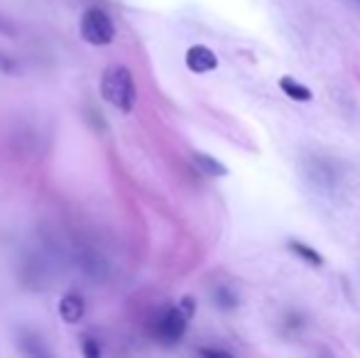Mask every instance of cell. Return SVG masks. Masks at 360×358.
I'll return each instance as SVG.
<instances>
[{"label": "cell", "mask_w": 360, "mask_h": 358, "mask_svg": "<svg viewBox=\"0 0 360 358\" xmlns=\"http://www.w3.org/2000/svg\"><path fill=\"white\" fill-rule=\"evenodd\" d=\"M101 94L108 101L110 106H115L123 113H130L135 106V98H138V91H135V82L133 74H130L128 67H108L101 79Z\"/></svg>", "instance_id": "1"}, {"label": "cell", "mask_w": 360, "mask_h": 358, "mask_svg": "<svg viewBox=\"0 0 360 358\" xmlns=\"http://www.w3.org/2000/svg\"><path fill=\"white\" fill-rule=\"evenodd\" d=\"M81 37L86 39L89 44L94 47H105V44L113 42L115 37V27H113V20L108 18V13L101 8H89L81 18Z\"/></svg>", "instance_id": "2"}, {"label": "cell", "mask_w": 360, "mask_h": 358, "mask_svg": "<svg viewBox=\"0 0 360 358\" xmlns=\"http://www.w3.org/2000/svg\"><path fill=\"white\" fill-rule=\"evenodd\" d=\"M186 317L181 314L179 307H169L165 314L157 319V326H155V334L162 344H176V341L184 336L186 331Z\"/></svg>", "instance_id": "3"}, {"label": "cell", "mask_w": 360, "mask_h": 358, "mask_svg": "<svg viewBox=\"0 0 360 358\" xmlns=\"http://www.w3.org/2000/svg\"><path fill=\"white\" fill-rule=\"evenodd\" d=\"M186 67L194 74L214 72L218 67V57L209 47H204V44H194V47H189V52H186Z\"/></svg>", "instance_id": "4"}, {"label": "cell", "mask_w": 360, "mask_h": 358, "mask_svg": "<svg viewBox=\"0 0 360 358\" xmlns=\"http://www.w3.org/2000/svg\"><path fill=\"white\" fill-rule=\"evenodd\" d=\"M84 312H86L84 297L76 295V292H69V295H64L62 302H59V317H62L67 324H76V321H81Z\"/></svg>", "instance_id": "5"}, {"label": "cell", "mask_w": 360, "mask_h": 358, "mask_svg": "<svg viewBox=\"0 0 360 358\" xmlns=\"http://www.w3.org/2000/svg\"><path fill=\"white\" fill-rule=\"evenodd\" d=\"M194 165L204 174H209V177H226L228 174V170L223 167L218 160H214L211 155H204V153H194Z\"/></svg>", "instance_id": "6"}, {"label": "cell", "mask_w": 360, "mask_h": 358, "mask_svg": "<svg viewBox=\"0 0 360 358\" xmlns=\"http://www.w3.org/2000/svg\"><path fill=\"white\" fill-rule=\"evenodd\" d=\"M280 89L294 101H311V91H309L307 87H302L299 82H294L292 77H282L280 79Z\"/></svg>", "instance_id": "7"}, {"label": "cell", "mask_w": 360, "mask_h": 358, "mask_svg": "<svg viewBox=\"0 0 360 358\" xmlns=\"http://www.w3.org/2000/svg\"><path fill=\"white\" fill-rule=\"evenodd\" d=\"M289 248H292L294 253H297L302 260H307V263H311V265H323V258L316 253V250L311 248V245H304V243H299V241H292V243H289Z\"/></svg>", "instance_id": "8"}, {"label": "cell", "mask_w": 360, "mask_h": 358, "mask_svg": "<svg viewBox=\"0 0 360 358\" xmlns=\"http://www.w3.org/2000/svg\"><path fill=\"white\" fill-rule=\"evenodd\" d=\"M84 358H101V349L94 339H84Z\"/></svg>", "instance_id": "9"}, {"label": "cell", "mask_w": 360, "mask_h": 358, "mask_svg": "<svg viewBox=\"0 0 360 358\" xmlns=\"http://www.w3.org/2000/svg\"><path fill=\"white\" fill-rule=\"evenodd\" d=\"M199 358H236V356L228 354V351H223V349H201Z\"/></svg>", "instance_id": "10"}, {"label": "cell", "mask_w": 360, "mask_h": 358, "mask_svg": "<svg viewBox=\"0 0 360 358\" xmlns=\"http://www.w3.org/2000/svg\"><path fill=\"white\" fill-rule=\"evenodd\" d=\"M181 314L186 317V319H189L191 314H194V300H191V297H184V300H181Z\"/></svg>", "instance_id": "11"}]
</instances>
